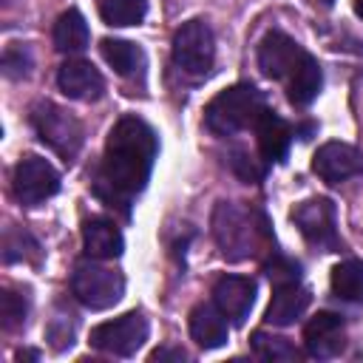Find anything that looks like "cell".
I'll return each mask as SVG.
<instances>
[{"label":"cell","mask_w":363,"mask_h":363,"mask_svg":"<svg viewBox=\"0 0 363 363\" xmlns=\"http://www.w3.org/2000/svg\"><path fill=\"white\" fill-rule=\"evenodd\" d=\"M156 153H159V142L153 128L139 116H122L105 142V153L94 187L96 196L111 207L128 210V204L145 190Z\"/></svg>","instance_id":"6da1fadb"},{"label":"cell","mask_w":363,"mask_h":363,"mask_svg":"<svg viewBox=\"0 0 363 363\" xmlns=\"http://www.w3.org/2000/svg\"><path fill=\"white\" fill-rule=\"evenodd\" d=\"M261 111H264L261 91L241 82V85L224 88L218 96H213V102L204 111V125L216 136H233V133L255 125Z\"/></svg>","instance_id":"7a4b0ae2"},{"label":"cell","mask_w":363,"mask_h":363,"mask_svg":"<svg viewBox=\"0 0 363 363\" xmlns=\"http://www.w3.org/2000/svg\"><path fill=\"white\" fill-rule=\"evenodd\" d=\"M213 235H216L224 258L241 261V258L255 252V247L264 235V224H255L250 210H241L238 204L221 201L213 213Z\"/></svg>","instance_id":"3957f363"},{"label":"cell","mask_w":363,"mask_h":363,"mask_svg":"<svg viewBox=\"0 0 363 363\" xmlns=\"http://www.w3.org/2000/svg\"><path fill=\"white\" fill-rule=\"evenodd\" d=\"M31 125L37 130V136L57 150L62 159H74L77 150L82 147V125L74 113H68L65 108L54 105V102H37L31 108Z\"/></svg>","instance_id":"277c9868"},{"label":"cell","mask_w":363,"mask_h":363,"mask_svg":"<svg viewBox=\"0 0 363 363\" xmlns=\"http://www.w3.org/2000/svg\"><path fill=\"white\" fill-rule=\"evenodd\" d=\"M71 292L88 309H111L125 295V278L102 264H77Z\"/></svg>","instance_id":"5b68a950"},{"label":"cell","mask_w":363,"mask_h":363,"mask_svg":"<svg viewBox=\"0 0 363 363\" xmlns=\"http://www.w3.org/2000/svg\"><path fill=\"white\" fill-rule=\"evenodd\" d=\"M216 60V40L204 20H190L173 34V62L190 74L204 77Z\"/></svg>","instance_id":"8992f818"},{"label":"cell","mask_w":363,"mask_h":363,"mask_svg":"<svg viewBox=\"0 0 363 363\" xmlns=\"http://www.w3.org/2000/svg\"><path fill=\"white\" fill-rule=\"evenodd\" d=\"M147 320L142 312H128L116 320H105L99 326L91 329V346L105 352V354H116V357H130L142 349V343L147 340Z\"/></svg>","instance_id":"52a82bcc"},{"label":"cell","mask_w":363,"mask_h":363,"mask_svg":"<svg viewBox=\"0 0 363 363\" xmlns=\"http://www.w3.org/2000/svg\"><path fill=\"white\" fill-rule=\"evenodd\" d=\"M11 184H14V196L20 204L37 207L60 190V173L54 170L51 162L40 159V156H26L17 162Z\"/></svg>","instance_id":"ba28073f"},{"label":"cell","mask_w":363,"mask_h":363,"mask_svg":"<svg viewBox=\"0 0 363 363\" xmlns=\"http://www.w3.org/2000/svg\"><path fill=\"white\" fill-rule=\"evenodd\" d=\"M312 170L326 182V184H340L357 173H363V153L346 142H326L318 147L312 159Z\"/></svg>","instance_id":"9c48e42d"},{"label":"cell","mask_w":363,"mask_h":363,"mask_svg":"<svg viewBox=\"0 0 363 363\" xmlns=\"http://www.w3.org/2000/svg\"><path fill=\"white\" fill-rule=\"evenodd\" d=\"M295 224L306 235V241L318 247H335L337 244V230H335V204L329 199H309L301 201L292 213Z\"/></svg>","instance_id":"30bf717a"},{"label":"cell","mask_w":363,"mask_h":363,"mask_svg":"<svg viewBox=\"0 0 363 363\" xmlns=\"http://www.w3.org/2000/svg\"><path fill=\"white\" fill-rule=\"evenodd\" d=\"M346 343V326L343 318L335 312H318L303 326V346L312 357H335Z\"/></svg>","instance_id":"8fae6325"},{"label":"cell","mask_w":363,"mask_h":363,"mask_svg":"<svg viewBox=\"0 0 363 363\" xmlns=\"http://www.w3.org/2000/svg\"><path fill=\"white\" fill-rule=\"evenodd\" d=\"M303 54L306 51L292 37H286L284 31H269L258 45V65L267 77L284 79L292 74V68L301 62Z\"/></svg>","instance_id":"7c38bea8"},{"label":"cell","mask_w":363,"mask_h":363,"mask_svg":"<svg viewBox=\"0 0 363 363\" xmlns=\"http://www.w3.org/2000/svg\"><path fill=\"white\" fill-rule=\"evenodd\" d=\"M213 301L227 315V320L244 323L255 303V281L244 275H221L213 286Z\"/></svg>","instance_id":"4fadbf2b"},{"label":"cell","mask_w":363,"mask_h":363,"mask_svg":"<svg viewBox=\"0 0 363 363\" xmlns=\"http://www.w3.org/2000/svg\"><path fill=\"white\" fill-rule=\"evenodd\" d=\"M57 85L68 99H79V102H91L99 99L105 91V79L102 74L85 62V60H68L60 65L57 71Z\"/></svg>","instance_id":"5bb4252c"},{"label":"cell","mask_w":363,"mask_h":363,"mask_svg":"<svg viewBox=\"0 0 363 363\" xmlns=\"http://www.w3.org/2000/svg\"><path fill=\"white\" fill-rule=\"evenodd\" d=\"M309 306V289L301 286L298 281H286V284H275L272 301L267 306L264 320L272 326H289L295 323Z\"/></svg>","instance_id":"9a60e30c"},{"label":"cell","mask_w":363,"mask_h":363,"mask_svg":"<svg viewBox=\"0 0 363 363\" xmlns=\"http://www.w3.org/2000/svg\"><path fill=\"white\" fill-rule=\"evenodd\" d=\"M82 247L96 261H113L125 250V238L111 218H88L82 224Z\"/></svg>","instance_id":"2e32d148"},{"label":"cell","mask_w":363,"mask_h":363,"mask_svg":"<svg viewBox=\"0 0 363 363\" xmlns=\"http://www.w3.org/2000/svg\"><path fill=\"white\" fill-rule=\"evenodd\" d=\"M255 139H258V150L267 162H281L292 145V130L278 113L264 108L261 116L255 119Z\"/></svg>","instance_id":"e0dca14e"},{"label":"cell","mask_w":363,"mask_h":363,"mask_svg":"<svg viewBox=\"0 0 363 363\" xmlns=\"http://www.w3.org/2000/svg\"><path fill=\"white\" fill-rule=\"evenodd\" d=\"M190 337L201 349H218L227 343V315L213 303H199L190 312Z\"/></svg>","instance_id":"ac0fdd59"},{"label":"cell","mask_w":363,"mask_h":363,"mask_svg":"<svg viewBox=\"0 0 363 363\" xmlns=\"http://www.w3.org/2000/svg\"><path fill=\"white\" fill-rule=\"evenodd\" d=\"M320 85H323V71H320L318 60L312 54H303L301 62L289 74V88H286L289 91V99L295 105H309L318 96Z\"/></svg>","instance_id":"d6986e66"},{"label":"cell","mask_w":363,"mask_h":363,"mask_svg":"<svg viewBox=\"0 0 363 363\" xmlns=\"http://www.w3.org/2000/svg\"><path fill=\"white\" fill-rule=\"evenodd\" d=\"M91 40V31H88V23L85 17L77 11V9H68L57 17L54 23V48L62 51V54H77L88 45Z\"/></svg>","instance_id":"ffe728a7"},{"label":"cell","mask_w":363,"mask_h":363,"mask_svg":"<svg viewBox=\"0 0 363 363\" xmlns=\"http://www.w3.org/2000/svg\"><path fill=\"white\" fill-rule=\"evenodd\" d=\"M102 57L119 77H139L145 71V51L128 40H102Z\"/></svg>","instance_id":"44dd1931"},{"label":"cell","mask_w":363,"mask_h":363,"mask_svg":"<svg viewBox=\"0 0 363 363\" xmlns=\"http://www.w3.org/2000/svg\"><path fill=\"white\" fill-rule=\"evenodd\" d=\"M332 292L346 303H363V261L349 258L332 269Z\"/></svg>","instance_id":"7402d4cb"},{"label":"cell","mask_w":363,"mask_h":363,"mask_svg":"<svg viewBox=\"0 0 363 363\" xmlns=\"http://www.w3.org/2000/svg\"><path fill=\"white\" fill-rule=\"evenodd\" d=\"M147 14V0H99V17L108 26H136Z\"/></svg>","instance_id":"603a6c76"},{"label":"cell","mask_w":363,"mask_h":363,"mask_svg":"<svg viewBox=\"0 0 363 363\" xmlns=\"http://www.w3.org/2000/svg\"><path fill=\"white\" fill-rule=\"evenodd\" d=\"M252 349L264 360H298V349L286 337H278V335L255 332L252 335Z\"/></svg>","instance_id":"cb8c5ba5"},{"label":"cell","mask_w":363,"mask_h":363,"mask_svg":"<svg viewBox=\"0 0 363 363\" xmlns=\"http://www.w3.org/2000/svg\"><path fill=\"white\" fill-rule=\"evenodd\" d=\"M37 241L26 230H9L3 238V261H26L37 258Z\"/></svg>","instance_id":"d4e9b609"},{"label":"cell","mask_w":363,"mask_h":363,"mask_svg":"<svg viewBox=\"0 0 363 363\" xmlns=\"http://www.w3.org/2000/svg\"><path fill=\"white\" fill-rule=\"evenodd\" d=\"M26 320V301L17 295V292H11V289H3L0 292V323H3V329H17L20 323Z\"/></svg>","instance_id":"484cf974"},{"label":"cell","mask_w":363,"mask_h":363,"mask_svg":"<svg viewBox=\"0 0 363 363\" xmlns=\"http://www.w3.org/2000/svg\"><path fill=\"white\" fill-rule=\"evenodd\" d=\"M28 65H31V60H28V54H26L23 45H9V48H6V54H3V71H6L9 77H23V74H28Z\"/></svg>","instance_id":"4316f807"},{"label":"cell","mask_w":363,"mask_h":363,"mask_svg":"<svg viewBox=\"0 0 363 363\" xmlns=\"http://www.w3.org/2000/svg\"><path fill=\"white\" fill-rule=\"evenodd\" d=\"M230 164H233V170H235L244 182H258V179L264 176V167H261L252 156H247L244 150H235L233 159H230Z\"/></svg>","instance_id":"83f0119b"},{"label":"cell","mask_w":363,"mask_h":363,"mask_svg":"<svg viewBox=\"0 0 363 363\" xmlns=\"http://www.w3.org/2000/svg\"><path fill=\"white\" fill-rule=\"evenodd\" d=\"M267 275H269L275 284L298 281V264H292V261H286V258H275V261L267 267Z\"/></svg>","instance_id":"f1b7e54d"},{"label":"cell","mask_w":363,"mask_h":363,"mask_svg":"<svg viewBox=\"0 0 363 363\" xmlns=\"http://www.w3.org/2000/svg\"><path fill=\"white\" fill-rule=\"evenodd\" d=\"M164 363V360H173V363H182V360H187V352L184 349H179V346H164V349H156L153 354H150V363Z\"/></svg>","instance_id":"f546056e"},{"label":"cell","mask_w":363,"mask_h":363,"mask_svg":"<svg viewBox=\"0 0 363 363\" xmlns=\"http://www.w3.org/2000/svg\"><path fill=\"white\" fill-rule=\"evenodd\" d=\"M354 14L363 20V0H354Z\"/></svg>","instance_id":"4dcf8cb0"},{"label":"cell","mask_w":363,"mask_h":363,"mask_svg":"<svg viewBox=\"0 0 363 363\" xmlns=\"http://www.w3.org/2000/svg\"><path fill=\"white\" fill-rule=\"evenodd\" d=\"M320 3H323V6H332V3H335V0H320Z\"/></svg>","instance_id":"1f68e13d"}]
</instances>
